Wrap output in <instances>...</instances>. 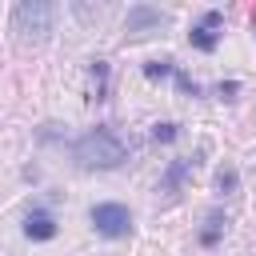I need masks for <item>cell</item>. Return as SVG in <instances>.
<instances>
[{
    "label": "cell",
    "instance_id": "8992f818",
    "mask_svg": "<svg viewBox=\"0 0 256 256\" xmlns=\"http://www.w3.org/2000/svg\"><path fill=\"white\" fill-rule=\"evenodd\" d=\"M24 232H28L32 240H52V236H56V220H52L48 212H28V216H24Z\"/></svg>",
    "mask_w": 256,
    "mask_h": 256
},
{
    "label": "cell",
    "instance_id": "277c9868",
    "mask_svg": "<svg viewBox=\"0 0 256 256\" xmlns=\"http://www.w3.org/2000/svg\"><path fill=\"white\" fill-rule=\"evenodd\" d=\"M164 24H168V16L160 8H152V4H132L128 16H124V32L128 36H148V32H160Z\"/></svg>",
    "mask_w": 256,
    "mask_h": 256
},
{
    "label": "cell",
    "instance_id": "5b68a950",
    "mask_svg": "<svg viewBox=\"0 0 256 256\" xmlns=\"http://www.w3.org/2000/svg\"><path fill=\"white\" fill-rule=\"evenodd\" d=\"M216 28H220V12H204V20H200L188 36H192V44H196L200 52H212V48H216Z\"/></svg>",
    "mask_w": 256,
    "mask_h": 256
},
{
    "label": "cell",
    "instance_id": "6da1fadb",
    "mask_svg": "<svg viewBox=\"0 0 256 256\" xmlns=\"http://www.w3.org/2000/svg\"><path fill=\"white\" fill-rule=\"evenodd\" d=\"M72 156L80 168H120L128 156V144L112 128H92L72 144Z\"/></svg>",
    "mask_w": 256,
    "mask_h": 256
},
{
    "label": "cell",
    "instance_id": "52a82bcc",
    "mask_svg": "<svg viewBox=\"0 0 256 256\" xmlns=\"http://www.w3.org/2000/svg\"><path fill=\"white\" fill-rule=\"evenodd\" d=\"M188 172H192V160H172V164H168V172H164V180H160V188H164V192H176V188H180V180H184Z\"/></svg>",
    "mask_w": 256,
    "mask_h": 256
},
{
    "label": "cell",
    "instance_id": "9c48e42d",
    "mask_svg": "<svg viewBox=\"0 0 256 256\" xmlns=\"http://www.w3.org/2000/svg\"><path fill=\"white\" fill-rule=\"evenodd\" d=\"M144 72H148V76H168V72H172V60H152Z\"/></svg>",
    "mask_w": 256,
    "mask_h": 256
},
{
    "label": "cell",
    "instance_id": "ba28073f",
    "mask_svg": "<svg viewBox=\"0 0 256 256\" xmlns=\"http://www.w3.org/2000/svg\"><path fill=\"white\" fill-rule=\"evenodd\" d=\"M220 228H224V216H220V212H208L204 232H200V244H216V240H220Z\"/></svg>",
    "mask_w": 256,
    "mask_h": 256
},
{
    "label": "cell",
    "instance_id": "7a4b0ae2",
    "mask_svg": "<svg viewBox=\"0 0 256 256\" xmlns=\"http://www.w3.org/2000/svg\"><path fill=\"white\" fill-rule=\"evenodd\" d=\"M52 20H56V8H52L48 0H20V4L12 8V32L20 36V44H40V40H48Z\"/></svg>",
    "mask_w": 256,
    "mask_h": 256
},
{
    "label": "cell",
    "instance_id": "7c38bea8",
    "mask_svg": "<svg viewBox=\"0 0 256 256\" xmlns=\"http://www.w3.org/2000/svg\"><path fill=\"white\" fill-rule=\"evenodd\" d=\"M220 188H224V192H236V172H232V168L220 172Z\"/></svg>",
    "mask_w": 256,
    "mask_h": 256
},
{
    "label": "cell",
    "instance_id": "3957f363",
    "mask_svg": "<svg viewBox=\"0 0 256 256\" xmlns=\"http://www.w3.org/2000/svg\"><path fill=\"white\" fill-rule=\"evenodd\" d=\"M88 216H92V228L100 236H128V228H132V216L124 204H96Z\"/></svg>",
    "mask_w": 256,
    "mask_h": 256
},
{
    "label": "cell",
    "instance_id": "8fae6325",
    "mask_svg": "<svg viewBox=\"0 0 256 256\" xmlns=\"http://www.w3.org/2000/svg\"><path fill=\"white\" fill-rule=\"evenodd\" d=\"M152 136H156V140H176V124H156Z\"/></svg>",
    "mask_w": 256,
    "mask_h": 256
},
{
    "label": "cell",
    "instance_id": "30bf717a",
    "mask_svg": "<svg viewBox=\"0 0 256 256\" xmlns=\"http://www.w3.org/2000/svg\"><path fill=\"white\" fill-rule=\"evenodd\" d=\"M92 76H96V100H104V76H108V68L96 60V68H92Z\"/></svg>",
    "mask_w": 256,
    "mask_h": 256
}]
</instances>
